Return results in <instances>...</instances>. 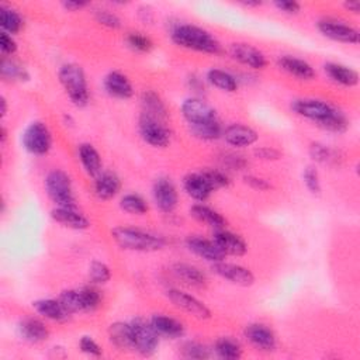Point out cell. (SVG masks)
<instances>
[{
  "mask_svg": "<svg viewBox=\"0 0 360 360\" xmlns=\"http://www.w3.org/2000/svg\"><path fill=\"white\" fill-rule=\"evenodd\" d=\"M109 340L110 343L121 350V352H128L134 350V343H133V329L130 322L124 321H116L109 326Z\"/></svg>",
  "mask_w": 360,
  "mask_h": 360,
  "instance_id": "f546056e",
  "label": "cell"
},
{
  "mask_svg": "<svg viewBox=\"0 0 360 360\" xmlns=\"http://www.w3.org/2000/svg\"><path fill=\"white\" fill-rule=\"evenodd\" d=\"M201 173L204 175V178L208 180L210 186L213 187L214 192L221 190V189H227L231 185V179L229 176L225 173V171L221 169H213V168H206L201 169Z\"/></svg>",
  "mask_w": 360,
  "mask_h": 360,
  "instance_id": "bcb514c9",
  "label": "cell"
},
{
  "mask_svg": "<svg viewBox=\"0 0 360 360\" xmlns=\"http://www.w3.org/2000/svg\"><path fill=\"white\" fill-rule=\"evenodd\" d=\"M189 131L194 138H197L200 141L213 142V141H217V140L222 138L224 127H222L220 120H214V121H210V123L189 127Z\"/></svg>",
  "mask_w": 360,
  "mask_h": 360,
  "instance_id": "8d00e7d4",
  "label": "cell"
},
{
  "mask_svg": "<svg viewBox=\"0 0 360 360\" xmlns=\"http://www.w3.org/2000/svg\"><path fill=\"white\" fill-rule=\"evenodd\" d=\"M222 140L227 145L241 149V148H249L255 145L259 140V134L255 128L241 124V123H232L227 126L222 131Z\"/></svg>",
  "mask_w": 360,
  "mask_h": 360,
  "instance_id": "ac0fdd59",
  "label": "cell"
},
{
  "mask_svg": "<svg viewBox=\"0 0 360 360\" xmlns=\"http://www.w3.org/2000/svg\"><path fill=\"white\" fill-rule=\"evenodd\" d=\"M302 182L305 189L312 196H319L322 193V185H321V176L315 166H307L302 171Z\"/></svg>",
  "mask_w": 360,
  "mask_h": 360,
  "instance_id": "7dc6e473",
  "label": "cell"
},
{
  "mask_svg": "<svg viewBox=\"0 0 360 360\" xmlns=\"http://www.w3.org/2000/svg\"><path fill=\"white\" fill-rule=\"evenodd\" d=\"M273 6L279 12H281L284 15H288V16L298 15L300 11H301V5L298 2H295V0H276Z\"/></svg>",
  "mask_w": 360,
  "mask_h": 360,
  "instance_id": "f5cc1de1",
  "label": "cell"
},
{
  "mask_svg": "<svg viewBox=\"0 0 360 360\" xmlns=\"http://www.w3.org/2000/svg\"><path fill=\"white\" fill-rule=\"evenodd\" d=\"M185 245L189 249V252L211 265L225 260L227 258L217 246V244L213 241V238L208 239L201 235H189L185 241Z\"/></svg>",
  "mask_w": 360,
  "mask_h": 360,
  "instance_id": "2e32d148",
  "label": "cell"
},
{
  "mask_svg": "<svg viewBox=\"0 0 360 360\" xmlns=\"http://www.w3.org/2000/svg\"><path fill=\"white\" fill-rule=\"evenodd\" d=\"M172 272L180 281H183L187 286H192L196 288H204L208 284L207 274L200 267L192 263L178 262L172 266Z\"/></svg>",
  "mask_w": 360,
  "mask_h": 360,
  "instance_id": "4316f807",
  "label": "cell"
},
{
  "mask_svg": "<svg viewBox=\"0 0 360 360\" xmlns=\"http://www.w3.org/2000/svg\"><path fill=\"white\" fill-rule=\"evenodd\" d=\"M345 11L353 13V15H359L360 13V2L359 0H349V2L343 4Z\"/></svg>",
  "mask_w": 360,
  "mask_h": 360,
  "instance_id": "680465c9",
  "label": "cell"
},
{
  "mask_svg": "<svg viewBox=\"0 0 360 360\" xmlns=\"http://www.w3.org/2000/svg\"><path fill=\"white\" fill-rule=\"evenodd\" d=\"M253 156L259 161H265V162H274V161H279L281 159L283 154L280 149L274 148V147H267V145H263V147H256L253 149Z\"/></svg>",
  "mask_w": 360,
  "mask_h": 360,
  "instance_id": "f907efd6",
  "label": "cell"
},
{
  "mask_svg": "<svg viewBox=\"0 0 360 360\" xmlns=\"http://www.w3.org/2000/svg\"><path fill=\"white\" fill-rule=\"evenodd\" d=\"M187 86H189V89L193 91V92L196 93V96H199V98H200L201 93L206 92V82H204L199 75H196V74L189 75V78H187Z\"/></svg>",
  "mask_w": 360,
  "mask_h": 360,
  "instance_id": "9f6ffc18",
  "label": "cell"
},
{
  "mask_svg": "<svg viewBox=\"0 0 360 360\" xmlns=\"http://www.w3.org/2000/svg\"><path fill=\"white\" fill-rule=\"evenodd\" d=\"M19 50L18 41L15 40L13 36L8 33H0V53H2V57L12 58Z\"/></svg>",
  "mask_w": 360,
  "mask_h": 360,
  "instance_id": "816d5d0a",
  "label": "cell"
},
{
  "mask_svg": "<svg viewBox=\"0 0 360 360\" xmlns=\"http://www.w3.org/2000/svg\"><path fill=\"white\" fill-rule=\"evenodd\" d=\"M18 335L22 340L30 345H40L48 340L51 332L47 324L37 316L22 318L18 324Z\"/></svg>",
  "mask_w": 360,
  "mask_h": 360,
  "instance_id": "e0dca14e",
  "label": "cell"
},
{
  "mask_svg": "<svg viewBox=\"0 0 360 360\" xmlns=\"http://www.w3.org/2000/svg\"><path fill=\"white\" fill-rule=\"evenodd\" d=\"M137 16L141 23L144 25H152L155 22V11L149 5H142L137 11Z\"/></svg>",
  "mask_w": 360,
  "mask_h": 360,
  "instance_id": "11a10c76",
  "label": "cell"
},
{
  "mask_svg": "<svg viewBox=\"0 0 360 360\" xmlns=\"http://www.w3.org/2000/svg\"><path fill=\"white\" fill-rule=\"evenodd\" d=\"M166 297L176 308L187 312L189 315H192L197 319L204 321V319H210L213 316V312L206 302H203L193 294L186 293L180 288H168Z\"/></svg>",
  "mask_w": 360,
  "mask_h": 360,
  "instance_id": "8fae6325",
  "label": "cell"
},
{
  "mask_svg": "<svg viewBox=\"0 0 360 360\" xmlns=\"http://www.w3.org/2000/svg\"><path fill=\"white\" fill-rule=\"evenodd\" d=\"M120 208L131 215H145L149 210V206L141 194L127 193L120 200Z\"/></svg>",
  "mask_w": 360,
  "mask_h": 360,
  "instance_id": "74e56055",
  "label": "cell"
},
{
  "mask_svg": "<svg viewBox=\"0 0 360 360\" xmlns=\"http://www.w3.org/2000/svg\"><path fill=\"white\" fill-rule=\"evenodd\" d=\"M277 67L287 75L298 81H314L316 72L314 67L302 58L294 55H281L277 60Z\"/></svg>",
  "mask_w": 360,
  "mask_h": 360,
  "instance_id": "7402d4cb",
  "label": "cell"
},
{
  "mask_svg": "<svg viewBox=\"0 0 360 360\" xmlns=\"http://www.w3.org/2000/svg\"><path fill=\"white\" fill-rule=\"evenodd\" d=\"M8 109H9V105H8V99L5 96L0 98V116L2 117H6L8 114Z\"/></svg>",
  "mask_w": 360,
  "mask_h": 360,
  "instance_id": "91938a15",
  "label": "cell"
},
{
  "mask_svg": "<svg viewBox=\"0 0 360 360\" xmlns=\"http://www.w3.org/2000/svg\"><path fill=\"white\" fill-rule=\"evenodd\" d=\"M149 322L161 338L180 339L186 333V326L183 322L165 314H154Z\"/></svg>",
  "mask_w": 360,
  "mask_h": 360,
  "instance_id": "484cf974",
  "label": "cell"
},
{
  "mask_svg": "<svg viewBox=\"0 0 360 360\" xmlns=\"http://www.w3.org/2000/svg\"><path fill=\"white\" fill-rule=\"evenodd\" d=\"M44 187L55 207H78L72 180L65 171H50L44 179Z\"/></svg>",
  "mask_w": 360,
  "mask_h": 360,
  "instance_id": "277c9868",
  "label": "cell"
},
{
  "mask_svg": "<svg viewBox=\"0 0 360 360\" xmlns=\"http://www.w3.org/2000/svg\"><path fill=\"white\" fill-rule=\"evenodd\" d=\"M211 270L218 277L239 287H251L255 284L256 280L253 272L249 267H245L238 263H229L225 260L213 263Z\"/></svg>",
  "mask_w": 360,
  "mask_h": 360,
  "instance_id": "4fadbf2b",
  "label": "cell"
},
{
  "mask_svg": "<svg viewBox=\"0 0 360 360\" xmlns=\"http://www.w3.org/2000/svg\"><path fill=\"white\" fill-rule=\"evenodd\" d=\"M308 155L314 162L324 165L335 162L338 158L336 151L322 142H311L308 147Z\"/></svg>",
  "mask_w": 360,
  "mask_h": 360,
  "instance_id": "60d3db41",
  "label": "cell"
},
{
  "mask_svg": "<svg viewBox=\"0 0 360 360\" xmlns=\"http://www.w3.org/2000/svg\"><path fill=\"white\" fill-rule=\"evenodd\" d=\"M22 145L30 155H48L54 145V138L50 127L41 120L32 121L22 134Z\"/></svg>",
  "mask_w": 360,
  "mask_h": 360,
  "instance_id": "8992f818",
  "label": "cell"
},
{
  "mask_svg": "<svg viewBox=\"0 0 360 360\" xmlns=\"http://www.w3.org/2000/svg\"><path fill=\"white\" fill-rule=\"evenodd\" d=\"M190 215L201 222V224H206L207 227L213 228L214 231L217 229H222L227 227V220L214 208L203 204V203H197L194 206L190 207Z\"/></svg>",
  "mask_w": 360,
  "mask_h": 360,
  "instance_id": "4dcf8cb0",
  "label": "cell"
},
{
  "mask_svg": "<svg viewBox=\"0 0 360 360\" xmlns=\"http://www.w3.org/2000/svg\"><path fill=\"white\" fill-rule=\"evenodd\" d=\"M221 162H222L224 168L231 169V171H236V172L244 171L248 166V161L242 155L235 154V152L222 154L221 155Z\"/></svg>",
  "mask_w": 360,
  "mask_h": 360,
  "instance_id": "c3c4849f",
  "label": "cell"
},
{
  "mask_svg": "<svg viewBox=\"0 0 360 360\" xmlns=\"http://www.w3.org/2000/svg\"><path fill=\"white\" fill-rule=\"evenodd\" d=\"M213 241L217 244V246L221 249V252L225 256L241 258V256H245L248 252L246 241L241 235L232 231H228L225 228L214 231Z\"/></svg>",
  "mask_w": 360,
  "mask_h": 360,
  "instance_id": "d6986e66",
  "label": "cell"
},
{
  "mask_svg": "<svg viewBox=\"0 0 360 360\" xmlns=\"http://www.w3.org/2000/svg\"><path fill=\"white\" fill-rule=\"evenodd\" d=\"M133 329V343L134 352L140 353L141 356H152L159 346L161 336L154 329L149 321H145L141 316H137L130 321Z\"/></svg>",
  "mask_w": 360,
  "mask_h": 360,
  "instance_id": "ba28073f",
  "label": "cell"
},
{
  "mask_svg": "<svg viewBox=\"0 0 360 360\" xmlns=\"http://www.w3.org/2000/svg\"><path fill=\"white\" fill-rule=\"evenodd\" d=\"M0 75H2L4 81L8 82H29L32 79L27 68L20 65L13 58L6 57H2V62H0Z\"/></svg>",
  "mask_w": 360,
  "mask_h": 360,
  "instance_id": "d590c367",
  "label": "cell"
},
{
  "mask_svg": "<svg viewBox=\"0 0 360 360\" xmlns=\"http://www.w3.org/2000/svg\"><path fill=\"white\" fill-rule=\"evenodd\" d=\"M169 37L176 47L187 51L207 55H218L222 53L221 43L217 40V37L208 30L196 25L178 23L172 26Z\"/></svg>",
  "mask_w": 360,
  "mask_h": 360,
  "instance_id": "6da1fadb",
  "label": "cell"
},
{
  "mask_svg": "<svg viewBox=\"0 0 360 360\" xmlns=\"http://www.w3.org/2000/svg\"><path fill=\"white\" fill-rule=\"evenodd\" d=\"M79 291H81V295L84 300L85 312H93L100 308V305L103 302V295H102L100 290L98 288V286L88 284V286L81 287Z\"/></svg>",
  "mask_w": 360,
  "mask_h": 360,
  "instance_id": "b9f144b4",
  "label": "cell"
},
{
  "mask_svg": "<svg viewBox=\"0 0 360 360\" xmlns=\"http://www.w3.org/2000/svg\"><path fill=\"white\" fill-rule=\"evenodd\" d=\"M206 82L225 93H235L239 86L238 78L234 74L220 68H211L210 71H207Z\"/></svg>",
  "mask_w": 360,
  "mask_h": 360,
  "instance_id": "1f68e13d",
  "label": "cell"
},
{
  "mask_svg": "<svg viewBox=\"0 0 360 360\" xmlns=\"http://www.w3.org/2000/svg\"><path fill=\"white\" fill-rule=\"evenodd\" d=\"M110 235L120 249L130 252L152 253L165 249L168 245L165 236L135 227L119 225L110 231Z\"/></svg>",
  "mask_w": 360,
  "mask_h": 360,
  "instance_id": "7a4b0ae2",
  "label": "cell"
},
{
  "mask_svg": "<svg viewBox=\"0 0 360 360\" xmlns=\"http://www.w3.org/2000/svg\"><path fill=\"white\" fill-rule=\"evenodd\" d=\"M61 302L64 304V307L67 308V311L74 315V314H79V312H85V307H84V300L81 295L79 288H69V290H64L60 297Z\"/></svg>",
  "mask_w": 360,
  "mask_h": 360,
  "instance_id": "7bdbcfd3",
  "label": "cell"
},
{
  "mask_svg": "<svg viewBox=\"0 0 360 360\" xmlns=\"http://www.w3.org/2000/svg\"><path fill=\"white\" fill-rule=\"evenodd\" d=\"M140 102H141V107H142L144 113L151 114L164 121H168V119H169L168 107H166L164 99L155 91H151V89L144 91L141 93Z\"/></svg>",
  "mask_w": 360,
  "mask_h": 360,
  "instance_id": "d6a6232c",
  "label": "cell"
},
{
  "mask_svg": "<svg viewBox=\"0 0 360 360\" xmlns=\"http://www.w3.org/2000/svg\"><path fill=\"white\" fill-rule=\"evenodd\" d=\"M112 269L107 263H105L103 260H93L89 265V270H88V277H89V283L95 284V286H105L112 280Z\"/></svg>",
  "mask_w": 360,
  "mask_h": 360,
  "instance_id": "f35d334b",
  "label": "cell"
},
{
  "mask_svg": "<svg viewBox=\"0 0 360 360\" xmlns=\"http://www.w3.org/2000/svg\"><path fill=\"white\" fill-rule=\"evenodd\" d=\"M103 88L110 98L128 100L134 96V86L128 76L120 71H110L103 79Z\"/></svg>",
  "mask_w": 360,
  "mask_h": 360,
  "instance_id": "44dd1931",
  "label": "cell"
},
{
  "mask_svg": "<svg viewBox=\"0 0 360 360\" xmlns=\"http://www.w3.org/2000/svg\"><path fill=\"white\" fill-rule=\"evenodd\" d=\"M79 349L82 353L92 356V357H100L103 354L102 346L89 335H84L79 339Z\"/></svg>",
  "mask_w": 360,
  "mask_h": 360,
  "instance_id": "681fc988",
  "label": "cell"
},
{
  "mask_svg": "<svg viewBox=\"0 0 360 360\" xmlns=\"http://www.w3.org/2000/svg\"><path fill=\"white\" fill-rule=\"evenodd\" d=\"M182 356L186 359H208L211 357V350L199 340H187L182 346Z\"/></svg>",
  "mask_w": 360,
  "mask_h": 360,
  "instance_id": "f6af8a7d",
  "label": "cell"
},
{
  "mask_svg": "<svg viewBox=\"0 0 360 360\" xmlns=\"http://www.w3.org/2000/svg\"><path fill=\"white\" fill-rule=\"evenodd\" d=\"M228 54L235 62H238L239 65H244L252 71H263L267 67L266 55L259 48L251 46L248 43L231 44Z\"/></svg>",
  "mask_w": 360,
  "mask_h": 360,
  "instance_id": "5bb4252c",
  "label": "cell"
},
{
  "mask_svg": "<svg viewBox=\"0 0 360 360\" xmlns=\"http://www.w3.org/2000/svg\"><path fill=\"white\" fill-rule=\"evenodd\" d=\"M183 190L186 192V194L190 199H193L199 203L207 201L210 199V196L214 193L213 187L210 186L208 180L204 178L201 171L187 173L183 178Z\"/></svg>",
  "mask_w": 360,
  "mask_h": 360,
  "instance_id": "cb8c5ba5",
  "label": "cell"
},
{
  "mask_svg": "<svg viewBox=\"0 0 360 360\" xmlns=\"http://www.w3.org/2000/svg\"><path fill=\"white\" fill-rule=\"evenodd\" d=\"M316 30L328 40L335 41V43H340V44H349V46H357L360 41V33L357 29L331 19V18H325L316 22Z\"/></svg>",
  "mask_w": 360,
  "mask_h": 360,
  "instance_id": "9c48e42d",
  "label": "cell"
},
{
  "mask_svg": "<svg viewBox=\"0 0 360 360\" xmlns=\"http://www.w3.org/2000/svg\"><path fill=\"white\" fill-rule=\"evenodd\" d=\"M54 222L75 231H85L91 228V220L78 210V207H54L51 210Z\"/></svg>",
  "mask_w": 360,
  "mask_h": 360,
  "instance_id": "ffe728a7",
  "label": "cell"
},
{
  "mask_svg": "<svg viewBox=\"0 0 360 360\" xmlns=\"http://www.w3.org/2000/svg\"><path fill=\"white\" fill-rule=\"evenodd\" d=\"M244 338L259 352H274L277 347V338L274 331L262 322H252L245 326Z\"/></svg>",
  "mask_w": 360,
  "mask_h": 360,
  "instance_id": "9a60e30c",
  "label": "cell"
},
{
  "mask_svg": "<svg viewBox=\"0 0 360 360\" xmlns=\"http://www.w3.org/2000/svg\"><path fill=\"white\" fill-rule=\"evenodd\" d=\"M325 75L336 85L343 88H354L359 85V74L356 69L338 62H326L324 65Z\"/></svg>",
  "mask_w": 360,
  "mask_h": 360,
  "instance_id": "83f0119b",
  "label": "cell"
},
{
  "mask_svg": "<svg viewBox=\"0 0 360 360\" xmlns=\"http://www.w3.org/2000/svg\"><path fill=\"white\" fill-rule=\"evenodd\" d=\"M241 5H242L244 8L252 9V8H259V6H262V2H258V0H248V2H242Z\"/></svg>",
  "mask_w": 360,
  "mask_h": 360,
  "instance_id": "94428289",
  "label": "cell"
},
{
  "mask_svg": "<svg viewBox=\"0 0 360 360\" xmlns=\"http://www.w3.org/2000/svg\"><path fill=\"white\" fill-rule=\"evenodd\" d=\"M78 158L88 176L96 178L103 172V162L99 151L89 142L78 145Z\"/></svg>",
  "mask_w": 360,
  "mask_h": 360,
  "instance_id": "f1b7e54d",
  "label": "cell"
},
{
  "mask_svg": "<svg viewBox=\"0 0 360 360\" xmlns=\"http://www.w3.org/2000/svg\"><path fill=\"white\" fill-rule=\"evenodd\" d=\"M155 207L164 214H172L179 204V193L169 178H158L152 185Z\"/></svg>",
  "mask_w": 360,
  "mask_h": 360,
  "instance_id": "7c38bea8",
  "label": "cell"
},
{
  "mask_svg": "<svg viewBox=\"0 0 360 360\" xmlns=\"http://www.w3.org/2000/svg\"><path fill=\"white\" fill-rule=\"evenodd\" d=\"M62 123H64L67 127H74V126H75V120H74V117L69 116V114H64V116H62Z\"/></svg>",
  "mask_w": 360,
  "mask_h": 360,
  "instance_id": "6125c7cd",
  "label": "cell"
},
{
  "mask_svg": "<svg viewBox=\"0 0 360 360\" xmlns=\"http://www.w3.org/2000/svg\"><path fill=\"white\" fill-rule=\"evenodd\" d=\"M290 109L295 116L305 119L308 121H312L321 128L328 123V120L338 110L331 103L321 100V99H314V98L294 99L290 103Z\"/></svg>",
  "mask_w": 360,
  "mask_h": 360,
  "instance_id": "52a82bcc",
  "label": "cell"
},
{
  "mask_svg": "<svg viewBox=\"0 0 360 360\" xmlns=\"http://www.w3.org/2000/svg\"><path fill=\"white\" fill-rule=\"evenodd\" d=\"M244 183L256 192H267L272 189V185L266 179L256 175H245Z\"/></svg>",
  "mask_w": 360,
  "mask_h": 360,
  "instance_id": "db71d44e",
  "label": "cell"
},
{
  "mask_svg": "<svg viewBox=\"0 0 360 360\" xmlns=\"http://www.w3.org/2000/svg\"><path fill=\"white\" fill-rule=\"evenodd\" d=\"M213 352L217 357L224 360H238L244 354L241 343L231 336H221L214 342Z\"/></svg>",
  "mask_w": 360,
  "mask_h": 360,
  "instance_id": "e575fe53",
  "label": "cell"
},
{
  "mask_svg": "<svg viewBox=\"0 0 360 360\" xmlns=\"http://www.w3.org/2000/svg\"><path fill=\"white\" fill-rule=\"evenodd\" d=\"M93 18L98 25L109 30H120L123 27V20L120 16L110 9H96L93 12Z\"/></svg>",
  "mask_w": 360,
  "mask_h": 360,
  "instance_id": "ee69618b",
  "label": "cell"
},
{
  "mask_svg": "<svg viewBox=\"0 0 360 360\" xmlns=\"http://www.w3.org/2000/svg\"><path fill=\"white\" fill-rule=\"evenodd\" d=\"M33 308L41 318L58 324L68 322L72 316L60 298H39L33 301Z\"/></svg>",
  "mask_w": 360,
  "mask_h": 360,
  "instance_id": "603a6c76",
  "label": "cell"
},
{
  "mask_svg": "<svg viewBox=\"0 0 360 360\" xmlns=\"http://www.w3.org/2000/svg\"><path fill=\"white\" fill-rule=\"evenodd\" d=\"M61 6L65 12L74 13V12H81V11L89 8L91 4L89 2H82V0H79V2H78V0H65V2L61 4Z\"/></svg>",
  "mask_w": 360,
  "mask_h": 360,
  "instance_id": "6f0895ef",
  "label": "cell"
},
{
  "mask_svg": "<svg viewBox=\"0 0 360 360\" xmlns=\"http://www.w3.org/2000/svg\"><path fill=\"white\" fill-rule=\"evenodd\" d=\"M58 81L75 107L84 109L89 105V84L86 74L81 65L75 62L64 64L58 71Z\"/></svg>",
  "mask_w": 360,
  "mask_h": 360,
  "instance_id": "3957f363",
  "label": "cell"
},
{
  "mask_svg": "<svg viewBox=\"0 0 360 360\" xmlns=\"http://www.w3.org/2000/svg\"><path fill=\"white\" fill-rule=\"evenodd\" d=\"M127 47L138 54H148L154 50V41L141 32H130L126 36Z\"/></svg>",
  "mask_w": 360,
  "mask_h": 360,
  "instance_id": "ab89813d",
  "label": "cell"
},
{
  "mask_svg": "<svg viewBox=\"0 0 360 360\" xmlns=\"http://www.w3.org/2000/svg\"><path fill=\"white\" fill-rule=\"evenodd\" d=\"M180 113L185 121L187 123V127L218 120L215 109L210 106L203 98H199V96H192L185 99L180 105Z\"/></svg>",
  "mask_w": 360,
  "mask_h": 360,
  "instance_id": "30bf717a",
  "label": "cell"
},
{
  "mask_svg": "<svg viewBox=\"0 0 360 360\" xmlns=\"http://www.w3.org/2000/svg\"><path fill=\"white\" fill-rule=\"evenodd\" d=\"M93 190L99 200L102 201L113 200L121 192V179L114 172H110V171L102 172L99 176L95 178Z\"/></svg>",
  "mask_w": 360,
  "mask_h": 360,
  "instance_id": "d4e9b609",
  "label": "cell"
},
{
  "mask_svg": "<svg viewBox=\"0 0 360 360\" xmlns=\"http://www.w3.org/2000/svg\"><path fill=\"white\" fill-rule=\"evenodd\" d=\"M8 135H9V133H8V128H6L5 126L0 127V142L5 144V142L8 141Z\"/></svg>",
  "mask_w": 360,
  "mask_h": 360,
  "instance_id": "be15d7a7",
  "label": "cell"
},
{
  "mask_svg": "<svg viewBox=\"0 0 360 360\" xmlns=\"http://www.w3.org/2000/svg\"><path fill=\"white\" fill-rule=\"evenodd\" d=\"M0 27L4 33L18 36L25 27V19L19 11L9 5H0Z\"/></svg>",
  "mask_w": 360,
  "mask_h": 360,
  "instance_id": "836d02e7",
  "label": "cell"
},
{
  "mask_svg": "<svg viewBox=\"0 0 360 360\" xmlns=\"http://www.w3.org/2000/svg\"><path fill=\"white\" fill-rule=\"evenodd\" d=\"M138 133L147 145L156 149L169 147L172 141V130L169 128L168 121L156 119L144 112H141L138 117Z\"/></svg>",
  "mask_w": 360,
  "mask_h": 360,
  "instance_id": "5b68a950",
  "label": "cell"
}]
</instances>
